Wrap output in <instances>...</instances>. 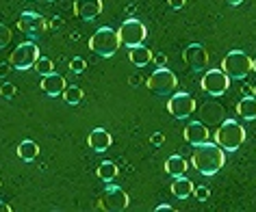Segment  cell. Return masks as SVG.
I'll list each match as a JSON object with an SVG mask.
<instances>
[{
  "mask_svg": "<svg viewBox=\"0 0 256 212\" xmlns=\"http://www.w3.org/2000/svg\"><path fill=\"white\" fill-rule=\"evenodd\" d=\"M191 165H194V169L198 173H202V176H206V178L215 176V173L226 165L224 147L217 143H210V141L196 145L194 154H191Z\"/></svg>",
  "mask_w": 256,
  "mask_h": 212,
  "instance_id": "obj_1",
  "label": "cell"
},
{
  "mask_svg": "<svg viewBox=\"0 0 256 212\" xmlns=\"http://www.w3.org/2000/svg\"><path fill=\"white\" fill-rule=\"evenodd\" d=\"M215 143L224 147V152H236L246 143V128L234 119L222 121V126L215 132Z\"/></svg>",
  "mask_w": 256,
  "mask_h": 212,
  "instance_id": "obj_2",
  "label": "cell"
},
{
  "mask_svg": "<svg viewBox=\"0 0 256 212\" xmlns=\"http://www.w3.org/2000/svg\"><path fill=\"white\" fill-rule=\"evenodd\" d=\"M120 46H122V41H120L118 30H113L108 26L98 28L92 35V39H89V48H92V52L102 56V59H111V56L120 50Z\"/></svg>",
  "mask_w": 256,
  "mask_h": 212,
  "instance_id": "obj_3",
  "label": "cell"
},
{
  "mask_svg": "<svg viewBox=\"0 0 256 212\" xmlns=\"http://www.w3.org/2000/svg\"><path fill=\"white\" fill-rule=\"evenodd\" d=\"M252 67H254V59H250L243 50H232V52H228L222 61V69L228 74L230 80L248 78V74L252 72Z\"/></svg>",
  "mask_w": 256,
  "mask_h": 212,
  "instance_id": "obj_4",
  "label": "cell"
},
{
  "mask_svg": "<svg viewBox=\"0 0 256 212\" xmlns=\"http://www.w3.org/2000/svg\"><path fill=\"white\" fill-rule=\"evenodd\" d=\"M146 87H148L154 95H172L176 91V87H178V78H176V74L172 72V69L156 67L154 72L148 76Z\"/></svg>",
  "mask_w": 256,
  "mask_h": 212,
  "instance_id": "obj_5",
  "label": "cell"
},
{
  "mask_svg": "<svg viewBox=\"0 0 256 212\" xmlns=\"http://www.w3.org/2000/svg\"><path fill=\"white\" fill-rule=\"evenodd\" d=\"M37 59H40V46L35 41H22L9 56V63L14 65V69L26 72V69L35 67Z\"/></svg>",
  "mask_w": 256,
  "mask_h": 212,
  "instance_id": "obj_6",
  "label": "cell"
},
{
  "mask_svg": "<svg viewBox=\"0 0 256 212\" xmlns=\"http://www.w3.org/2000/svg\"><path fill=\"white\" fill-rule=\"evenodd\" d=\"M118 35H120L122 46L135 48V46H142V43L146 41L148 28L144 26V22H139V20H135V17H130V20H126V22L118 28Z\"/></svg>",
  "mask_w": 256,
  "mask_h": 212,
  "instance_id": "obj_7",
  "label": "cell"
},
{
  "mask_svg": "<svg viewBox=\"0 0 256 212\" xmlns=\"http://www.w3.org/2000/svg\"><path fill=\"white\" fill-rule=\"evenodd\" d=\"M128 204H130L128 193L122 186H115V184H108L106 191L100 197V210H106V212H122L128 208Z\"/></svg>",
  "mask_w": 256,
  "mask_h": 212,
  "instance_id": "obj_8",
  "label": "cell"
},
{
  "mask_svg": "<svg viewBox=\"0 0 256 212\" xmlns=\"http://www.w3.org/2000/svg\"><path fill=\"white\" fill-rule=\"evenodd\" d=\"M168 111L176 119H187L196 113V98L187 91H174L168 100Z\"/></svg>",
  "mask_w": 256,
  "mask_h": 212,
  "instance_id": "obj_9",
  "label": "cell"
},
{
  "mask_svg": "<svg viewBox=\"0 0 256 212\" xmlns=\"http://www.w3.org/2000/svg\"><path fill=\"white\" fill-rule=\"evenodd\" d=\"M202 89L213 98H220L230 89V78L224 69H206V74L202 76Z\"/></svg>",
  "mask_w": 256,
  "mask_h": 212,
  "instance_id": "obj_10",
  "label": "cell"
},
{
  "mask_svg": "<svg viewBox=\"0 0 256 212\" xmlns=\"http://www.w3.org/2000/svg\"><path fill=\"white\" fill-rule=\"evenodd\" d=\"M182 59L189 65L191 72H202V69L208 67V52L202 43H191V46H187L182 52Z\"/></svg>",
  "mask_w": 256,
  "mask_h": 212,
  "instance_id": "obj_11",
  "label": "cell"
},
{
  "mask_svg": "<svg viewBox=\"0 0 256 212\" xmlns=\"http://www.w3.org/2000/svg\"><path fill=\"white\" fill-rule=\"evenodd\" d=\"M18 28H20L22 33L35 37V35H42L44 30L48 28V24L44 20V15L33 13V11H24L20 15V20H18Z\"/></svg>",
  "mask_w": 256,
  "mask_h": 212,
  "instance_id": "obj_12",
  "label": "cell"
},
{
  "mask_svg": "<svg viewBox=\"0 0 256 212\" xmlns=\"http://www.w3.org/2000/svg\"><path fill=\"white\" fill-rule=\"evenodd\" d=\"M74 13L80 20H94L102 13V0H74Z\"/></svg>",
  "mask_w": 256,
  "mask_h": 212,
  "instance_id": "obj_13",
  "label": "cell"
},
{
  "mask_svg": "<svg viewBox=\"0 0 256 212\" xmlns=\"http://www.w3.org/2000/svg\"><path fill=\"white\" fill-rule=\"evenodd\" d=\"M87 145H89V150L102 154V152H106L108 147L113 145V137L108 134V130H104V128H96V130L89 132Z\"/></svg>",
  "mask_w": 256,
  "mask_h": 212,
  "instance_id": "obj_14",
  "label": "cell"
},
{
  "mask_svg": "<svg viewBox=\"0 0 256 212\" xmlns=\"http://www.w3.org/2000/svg\"><path fill=\"white\" fill-rule=\"evenodd\" d=\"M208 139H210V132L202 121H191V124H187V128H184V141L191 143L194 147L200 143H206Z\"/></svg>",
  "mask_w": 256,
  "mask_h": 212,
  "instance_id": "obj_15",
  "label": "cell"
},
{
  "mask_svg": "<svg viewBox=\"0 0 256 212\" xmlns=\"http://www.w3.org/2000/svg\"><path fill=\"white\" fill-rule=\"evenodd\" d=\"M66 78L59 74H46L42 80V91L50 95V98H56V95H63V91H66Z\"/></svg>",
  "mask_w": 256,
  "mask_h": 212,
  "instance_id": "obj_16",
  "label": "cell"
},
{
  "mask_svg": "<svg viewBox=\"0 0 256 212\" xmlns=\"http://www.w3.org/2000/svg\"><path fill=\"white\" fill-rule=\"evenodd\" d=\"M194 182H191L189 178H184V176H178L174 178V182H172V195L178 197V199H187L194 195Z\"/></svg>",
  "mask_w": 256,
  "mask_h": 212,
  "instance_id": "obj_17",
  "label": "cell"
},
{
  "mask_svg": "<svg viewBox=\"0 0 256 212\" xmlns=\"http://www.w3.org/2000/svg\"><path fill=\"white\" fill-rule=\"evenodd\" d=\"M128 59H130V63L135 67H146L148 63H152V52H150V48H146L144 43H142V46L130 48V52H128Z\"/></svg>",
  "mask_w": 256,
  "mask_h": 212,
  "instance_id": "obj_18",
  "label": "cell"
},
{
  "mask_svg": "<svg viewBox=\"0 0 256 212\" xmlns=\"http://www.w3.org/2000/svg\"><path fill=\"white\" fill-rule=\"evenodd\" d=\"M236 113L241 119L254 121L256 119V95H246L239 104H236Z\"/></svg>",
  "mask_w": 256,
  "mask_h": 212,
  "instance_id": "obj_19",
  "label": "cell"
},
{
  "mask_svg": "<svg viewBox=\"0 0 256 212\" xmlns=\"http://www.w3.org/2000/svg\"><path fill=\"white\" fill-rule=\"evenodd\" d=\"M187 169H189V165L182 156H170L168 160H165V171H168V176H172V178L184 176Z\"/></svg>",
  "mask_w": 256,
  "mask_h": 212,
  "instance_id": "obj_20",
  "label": "cell"
},
{
  "mask_svg": "<svg viewBox=\"0 0 256 212\" xmlns=\"http://www.w3.org/2000/svg\"><path fill=\"white\" fill-rule=\"evenodd\" d=\"M18 156H20L24 163H33V160L40 156V145L35 141H22L18 145Z\"/></svg>",
  "mask_w": 256,
  "mask_h": 212,
  "instance_id": "obj_21",
  "label": "cell"
},
{
  "mask_svg": "<svg viewBox=\"0 0 256 212\" xmlns=\"http://www.w3.org/2000/svg\"><path fill=\"white\" fill-rule=\"evenodd\" d=\"M98 178L102 182H111V180L118 178V165L111 163V160H102L98 165Z\"/></svg>",
  "mask_w": 256,
  "mask_h": 212,
  "instance_id": "obj_22",
  "label": "cell"
},
{
  "mask_svg": "<svg viewBox=\"0 0 256 212\" xmlns=\"http://www.w3.org/2000/svg\"><path fill=\"white\" fill-rule=\"evenodd\" d=\"M222 115H224V108L220 104H206L204 106V121L206 124H217V121L222 119Z\"/></svg>",
  "mask_w": 256,
  "mask_h": 212,
  "instance_id": "obj_23",
  "label": "cell"
},
{
  "mask_svg": "<svg viewBox=\"0 0 256 212\" xmlns=\"http://www.w3.org/2000/svg\"><path fill=\"white\" fill-rule=\"evenodd\" d=\"M63 100H66L70 106L80 104L82 102V89L80 87H66V91H63Z\"/></svg>",
  "mask_w": 256,
  "mask_h": 212,
  "instance_id": "obj_24",
  "label": "cell"
},
{
  "mask_svg": "<svg viewBox=\"0 0 256 212\" xmlns=\"http://www.w3.org/2000/svg\"><path fill=\"white\" fill-rule=\"evenodd\" d=\"M35 72L37 74H42V76H46V74H52L54 72V63L50 61V59H46V56H40L37 59V63H35Z\"/></svg>",
  "mask_w": 256,
  "mask_h": 212,
  "instance_id": "obj_25",
  "label": "cell"
},
{
  "mask_svg": "<svg viewBox=\"0 0 256 212\" xmlns=\"http://www.w3.org/2000/svg\"><path fill=\"white\" fill-rule=\"evenodd\" d=\"M70 69H72L74 74L85 72V69H87V63H85V59H80V56H74V59L70 61Z\"/></svg>",
  "mask_w": 256,
  "mask_h": 212,
  "instance_id": "obj_26",
  "label": "cell"
},
{
  "mask_svg": "<svg viewBox=\"0 0 256 212\" xmlns=\"http://www.w3.org/2000/svg\"><path fill=\"white\" fill-rule=\"evenodd\" d=\"M0 95H2L4 100H11L16 95V85L14 82H2L0 85Z\"/></svg>",
  "mask_w": 256,
  "mask_h": 212,
  "instance_id": "obj_27",
  "label": "cell"
},
{
  "mask_svg": "<svg viewBox=\"0 0 256 212\" xmlns=\"http://www.w3.org/2000/svg\"><path fill=\"white\" fill-rule=\"evenodd\" d=\"M194 195H196L198 202H208L210 189H208V186H196V189H194Z\"/></svg>",
  "mask_w": 256,
  "mask_h": 212,
  "instance_id": "obj_28",
  "label": "cell"
},
{
  "mask_svg": "<svg viewBox=\"0 0 256 212\" xmlns=\"http://www.w3.org/2000/svg\"><path fill=\"white\" fill-rule=\"evenodd\" d=\"M9 41H11V30H9V26L0 24V48H4Z\"/></svg>",
  "mask_w": 256,
  "mask_h": 212,
  "instance_id": "obj_29",
  "label": "cell"
},
{
  "mask_svg": "<svg viewBox=\"0 0 256 212\" xmlns=\"http://www.w3.org/2000/svg\"><path fill=\"white\" fill-rule=\"evenodd\" d=\"M152 145H163L165 143V134H161V132H154L152 134Z\"/></svg>",
  "mask_w": 256,
  "mask_h": 212,
  "instance_id": "obj_30",
  "label": "cell"
},
{
  "mask_svg": "<svg viewBox=\"0 0 256 212\" xmlns=\"http://www.w3.org/2000/svg\"><path fill=\"white\" fill-rule=\"evenodd\" d=\"M170 2V7L174 9V11H180L182 7H184V2H187V0H168Z\"/></svg>",
  "mask_w": 256,
  "mask_h": 212,
  "instance_id": "obj_31",
  "label": "cell"
},
{
  "mask_svg": "<svg viewBox=\"0 0 256 212\" xmlns=\"http://www.w3.org/2000/svg\"><path fill=\"white\" fill-rule=\"evenodd\" d=\"M11 67H14L11 63H0V78H4V76L9 74V69H11Z\"/></svg>",
  "mask_w": 256,
  "mask_h": 212,
  "instance_id": "obj_32",
  "label": "cell"
},
{
  "mask_svg": "<svg viewBox=\"0 0 256 212\" xmlns=\"http://www.w3.org/2000/svg\"><path fill=\"white\" fill-rule=\"evenodd\" d=\"M154 63L158 67H165V63H168V54H156L154 56Z\"/></svg>",
  "mask_w": 256,
  "mask_h": 212,
  "instance_id": "obj_33",
  "label": "cell"
},
{
  "mask_svg": "<svg viewBox=\"0 0 256 212\" xmlns=\"http://www.w3.org/2000/svg\"><path fill=\"white\" fill-rule=\"evenodd\" d=\"M154 210H156V212H161V210H163V212H170V210H174V208H172L170 204H158Z\"/></svg>",
  "mask_w": 256,
  "mask_h": 212,
  "instance_id": "obj_34",
  "label": "cell"
},
{
  "mask_svg": "<svg viewBox=\"0 0 256 212\" xmlns=\"http://www.w3.org/2000/svg\"><path fill=\"white\" fill-rule=\"evenodd\" d=\"M241 93H243V95H254V87L243 85V87H241Z\"/></svg>",
  "mask_w": 256,
  "mask_h": 212,
  "instance_id": "obj_35",
  "label": "cell"
},
{
  "mask_svg": "<svg viewBox=\"0 0 256 212\" xmlns=\"http://www.w3.org/2000/svg\"><path fill=\"white\" fill-rule=\"evenodd\" d=\"M0 212H11V206L4 204V202H0Z\"/></svg>",
  "mask_w": 256,
  "mask_h": 212,
  "instance_id": "obj_36",
  "label": "cell"
},
{
  "mask_svg": "<svg viewBox=\"0 0 256 212\" xmlns=\"http://www.w3.org/2000/svg\"><path fill=\"white\" fill-rule=\"evenodd\" d=\"M139 80H142L139 76H132V78H130V85H132V87H137V85H139Z\"/></svg>",
  "mask_w": 256,
  "mask_h": 212,
  "instance_id": "obj_37",
  "label": "cell"
},
{
  "mask_svg": "<svg viewBox=\"0 0 256 212\" xmlns=\"http://www.w3.org/2000/svg\"><path fill=\"white\" fill-rule=\"evenodd\" d=\"M226 2H228V4H232V7H236V4H241L243 0H226Z\"/></svg>",
  "mask_w": 256,
  "mask_h": 212,
  "instance_id": "obj_38",
  "label": "cell"
},
{
  "mask_svg": "<svg viewBox=\"0 0 256 212\" xmlns=\"http://www.w3.org/2000/svg\"><path fill=\"white\" fill-rule=\"evenodd\" d=\"M252 72H256V59H254V67H252Z\"/></svg>",
  "mask_w": 256,
  "mask_h": 212,
  "instance_id": "obj_39",
  "label": "cell"
},
{
  "mask_svg": "<svg viewBox=\"0 0 256 212\" xmlns=\"http://www.w3.org/2000/svg\"><path fill=\"white\" fill-rule=\"evenodd\" d=\"M254 95H256V85H254Z\"/></svg>",
  "mask_w": 256,
  "mask_h": 212,
  "instance_id": "obj_40",
  "label": "cell"
},
{
  "mask_svg": "<svg viewBox=\"0 0 256 212\" xmlns=\"http://www.w3.org/2000/svg\"><path fill=\"white\" fill-rule=\"evenodd\" d=\"M48 2H52V0H48Z\"/></svg>",
  "mask_w": 256,
  "mask_h": 212,
  "instance_id": "obj_41",
  "label": "cell"
}]
</instances>
